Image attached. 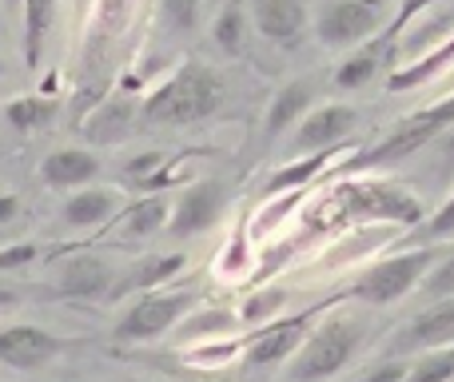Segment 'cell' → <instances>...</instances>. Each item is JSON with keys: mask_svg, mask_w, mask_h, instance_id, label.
Segmentation results:
<instances>
[{"mask_svg": "<svg viewBox=\"0 0 454 382\" xmlns=\"http://www.w3.org/2000/svg\"><path fill=\"white\" fill-rule=\"evenodd\" d=\"M60 116V96L52 92H28V96H12L4 104V124L20 136H36L48 132Z\"/></svg>", "mask_w": 454, "mask_h": 382, "instance_id": "25", "label": "cell"}, {"mask_svg": "<svg viewBox=\"0 0 454 382\" xmlns=\"http://www.w3.org/2000/svg\"><path fill=\"white\" fill-rule=\"evenodd\" d=\"M327 307H307V311L291 315V319H275V323H267V327L251 331V335L243 339V367L247 370H283L291 363V355L299 351V343L307 339L311 323L319 319Z\"/></svg>", "mask_w": 454, "mask_h": 382, "instance_id": "10", "label": "cell"}, {"mask_svg": "<svg viewBox=\"0 0 454 382\" xmlns=\"http://www.w3.org/2000/svg\"><path fill=\"white\" fill-rule=\"evenodd\" d=\"M144 0H92L84 28V56H80V96H92V108L108 96L112 72L120 64L128 36L140 20Z\"/></svg>", "mask_w": 454, "mask_h": 382, "instance_id": "4", "label": "cell"}, {"mask_svg": "<svg viewBox=\"0 0 454 382\" xmlns=\"http://www.w3.org/2000/svg\"><path fill=\"white\" fill-rule=\"evenodd\" d=\"M447 132H454V92L427 104V108L411 112V116H403L399 124H391V132L383 140H375L367 152L339 164L335 172L339 175H379L383 168H395L403 160L419 156L423 148H431V144H439Z\"/></svg>", "mask_w": 454, "mask_h": 382, "instance_id": "5", "label": "cell"}, {"mask_svg": "<svg viewBox=\"0 0 454 382\" xmlns=\"http://www.w3.org/2000/svg\"><path fill=\"white\" fill-rule=\"evenodd\" d=\"M331 227H419L427 219L423 199L407 183L383 175H347L323 199Z\"/></svg>", "mask_w": 454, "mask_h": 382, "instance_id": "2", "label": "cell"}, {"mask_svg": "<svg viewBox=\"0 0 454 382\" xmlns=\"http://www.w3.org/2000/svg\"><path fill=\"white\" fill-rule=\"evenodd\" d=\"M156 16L168 36H192L204 24V0H156Z\"/></svg>", "mask_w": 454, "mask_h": 382, "instance_id": "32", "label": "cell"}, {"mask_svg": "<svg viewBox=\"0 0 454 382\" xmlns=\"http://www.w3.org/2000/svg\"><path fill=\"white\" fill-rule=\"evenodd\" d=\"M64 351H68V343L48 327H36V323L0 327V363L12 370H40L52 359H60Z\"/></svg>", "mask_w": 454, "mask_h": 382, "instance_id": "15", "label": "cell"}, {"mask_svg": "<svg viewBox=\"0 0 454 382\" xmlns=\"http://www.w3.org/2000/svg\"><path fill=\"white\" fill-rule=\"evenodd\" d=\"M104 164L92 148H80V144H68V148H56L40 160L36 175L44 188L52 191H80V188H92L100 180Z\"/></svg>", "mask_w": 454, "mask_h": 382, "instance_id": "18", "label": "cell"}, {"mask_svg": "<svg viewBox=\"0 0 454 382\" xmlns=\"http://www.w3.org/2000/svg\"><path fill=\"white\" fill-rule=\"evenodd\" d=\"M200 307V291L192 287H160V291H148V295H136L128 299V307L120 311L116 327H112V339L116 343H156V339L172 335L184 319Z\"/></svg>", "mask_w": 454, "mask_h": 382, "instance_id": "8", "label": "cell"}, {"mask_svg": "<svg viewBox=\"0 0 454 382\" xmlns=\"http://www.w3.org/2000/svg\"><path fill=\"white\" fill-rule=\"evenodd\" d=\"M427 8H431V0H407L375 36L363 40L359 48H351V52L343 56V64H335L331 84H335L339 92H363V88H371L383 72H391L395 64H399L403 28H411V24L419 20V12H427Z\"/></svg>", "mask_w": 454, "mask_h": 382, "instance_id": "7", "label": "cell"}, {"mask_svg": "<svg viewBox=\"0 0 454 382\" xmlns=\"http://www.w3.org/2000/svg\"><path fill=\"white\" fill-rule=\"evenodd\" d=\"M447 347H454V295L419 307L391 339V355H399V359H415V355H427V351H447Z\"/></svg>", "mask_w": 454, "mask_h": 382, "instance_id": "12", "label": "cell"}, {"mask_svg": "<svg viewBox=\"0 0 454 382\" xmlns=\"http://www.w3.org/2000/svg\"><path fill=\"white\" fill-rule=\"evenodd\" d=\"M227 100V80L204 60H180L140 100V120L148 128H192L212 120Z\"/></svg>", "mask_w": 454, "mask_h": 382, "instance_id": "1", "label": "cell"}, {"mask_svg": "<svg viewBox=\"0 0 454 382\" xmlns=\"http://www.w3.org/2000/svg\"><path fill=\"white\" fill-rule=\"evenodd\" d=\"M188 259L168 251V255H140L132 259L128 267H120L116 275V287L108 291L104 303H120V299H136V295H148V291H160V287H172L176 279L184 275Z\"/></svg>", "mask_w": 454, "mask_h": 382, "instance_id": "17", "label": "cell"}, {"mask_svg": "<svg viewBox=\"0 0 454 382\" xmlns=\"http://www.w3.org/2000/svg\"><path fill=\"white\" fill-rule=\"evenodd\" d=\"M116 275L120 263H112L108 255H72L56 271V295L72 303H104L116 287Z\"/></svg>", "mask_w": 454, "mask_h": 382, "instance_id": "14", "label": "cell"}, {"mask_svg": "<svg viewBox=\"0 0 454 382\" xmlns=\"http://www.w3.org/2000/svg\"><path fill=\"white\" fill-rule=\"evenodd\" d=\"M407 370H411V359H399V355H391V359L375 363V367H371L359 382H403V378H407Z\"/></svg>", "mask_w": 454, "mask_h": 382, "instance_id": "39", "label": "cell"}, {"mask_svg": "<svg viewBox=\"0 0 454 382\" xmlns=\"http://www.w3.org/2000/svg\"><path fill=\"white\" fill-rule=\"evenodd\" d=\"M168 219H172V199L168 195H140L136 203H128L120 211V239H152V235L168 231Z\"/></svg>", "mask_w": 454, "mask_h": 382, "instance_id": "26", "label": "cell"}, {"mask_svg": "<svg viewBox=\"0 0 454 382\" xmlns=\"http://www.w3.org/2000/svg\"><path fill=\"white\" fill-rule=\"evenodd\" d=\"M227 211V188L220 180H196L188 183L172 203V219H168V235L172 239H196L207 235Z\"/></svg>", "mask_w": 454, "mask_h": 382, "instance_id": "13", "label": "cell"}, {"mask_svg": "<svg viewBox=\"0 0 454 382\" xmlns=\"http://www.w3.org/2000/svg\"><path fill=\"white\" fill-rule=\"evenodd\" d=\"M403 382H454V347H447V351L415 355Z\"/></svg>", "mask_w": 454, "mask_h": 382, "instance_id": "35", "label": "cell"}, {"mask_svg": "<svg viewBox=\"0 0 454 382\" xmlns=\"http://www.w3.org/2000/svg\"><path fill=\"white\" fill-rule=\"evenodd\" d=\"M64 0H20V56L28 68H40L44 48L60 24Z\"/></svg>", "mask_w": 454, "mask_h": 382, "instance_id": "22", "label": "cell"}, {"mask_svg": "<svg viewBox=\"0 0 454 382\" xmlns=\"http://www.w3.org/2000/svg\"><path fill=\"white\" fill-rule=\"evenodd\" d=\"M124 382H148V378H124Z\"/></svg>", "mask_w": 454, "mask_h": 382, "instance_id": "43", "label": "cell"}, {"mask_svg": "<svg viewBox=\"0 0 454 382\" xmlns=\"http://www.w3.org/2000/svg\"><path fill=\"white\" fill-rule=\"evenodd\" d=\"M315 108V80L311 76H299V80H287L279 92L271 96L263 112V144H279L283 136H291L299 128V120Z\"/></svg>", "mask_w": 454, "mask_h": 382, "instance_id": "19", "label": "cell"}, {"mask_svg": "<svg viewBox=\"0 0 454 382\" xmlns=\"http://www.w3.org/2000/svg\"><path fill=\"white\" fill-rule=\"evenodd\" d=\"M391 20V0H319L311 32L327 52H351Z\"/></svg>", "mask_w": 454, "mask_h": 382, "instance_id": "9", "label": "cell"}, {"mask_svg": "<svg viewBox=\"0 0 454 382\" xmlns=\"http://www.w3.org/2000/svg\"><path fill=\"white\" fill-rule=\"evenodd\" d=\"M419 303H439V299H450L454 295V255H439L434 267L427 271V279L419 283Z\"/></svg>", "mask_w": 454, "mask_h": 382, "instance_id": "36", "label": "cell"}, {"mask_svg": "<svg viewBox=\"0 0 454 382\" xmlns=\"http://www.w3.org/2000/svg\"><path fill=\"white\" fill-rule=\"evenodd\" d=\"M16 215H20V195H16V191H0V231H4Z\"/></svg>", "mask_w": 454, "mask_h": 382, "instance_id": "40", "label": "cell"}, {"mask_svg": "<svg viewBox=\"0 0 454 382\" xmlns=\"http://www.w3.org/2000/svg\"><path fill=\"white\" fill-rule=\"evenodd\" d=\"M251 28L275 48H295L311 32V8L307 0H251Z\"/></svg>", "mask_w": 454, "mask_h": 382, "instance_id": "16", "label": "cell"}, {"mask_svg": "<svg viewBox=\"0 0 454 382\" xmlns=\"http://www.w3.org/2000/svg\"><path fill=\"white\" fill-rule=\"evenodd\" d=\"M339 152H343V148H335V152H319V156L283 160V164L263 180V199H275V195H291V191H307L323 172H327L331 164H335Z\"/></svg>", "mask_w": 454, "mask_h": 382, "instance_id": "24", "label": "cell"}, {"mask_svg": "<svg viewBox=\"0 0 454 382\" xmlns=\"http://www.w3.org/2000/svg\"><path fill=\"white\" fill-rule=\"evenodd\" d=\"M367 343H371L367 315L343 311V307H327V311L311 323V331H307V339L299 343V351L291 355V363L283 367V378L287 382H331L359 359Z\"/></svg>", "mask_w": 454, "mask_h": 382, "instance_id": "3", "label": "cell"}, {"mask_svg": "<svg viewBox=\"0 0 454 382\" xmlns=\"http://www.w3.org/2000/svg\"><path fill=\"white\" fill-rule=\"evenodd\" d=\"M0 247H4V231H0Z\"/></svg>", "mask_w": 454, "mask_h": 382, "instance_id": "44", "label": "cell"}, {"mask_svg": "<svg viewBox=\"0 0 454 382\" xmlns=\"http://www.w3.org/2000/svg\"><path fill=\"white\" fill-rule=\"evenodd\" d=\"M136 124H140V100L128 92H108L92 112H84L80 132L92 144H120Z\"/></svg>", "mask_w": 454, "mask_h": 382, "instance_id": "20", "label": "cell"}, {"mask_svg": "<svg viewBox=\"0 0 454 382\" xmlns=\"http://www.w3.org/2000/svg\"><path fill=\"white\" fill-rule=\"evenodd\" d=\"M235 355H243V339H215V343H200L184 351V363L196 370H220L227 363H235Z\"/></svg>", "mask_w": 454, "mask_h": 382, "instance_id": "34", "label": "cell"}, {"mask_svg": "<svg viewBox=\"0 0 454 382\" xmlns=\"http://www.w3.org/2000/svg\"><path fill=\"white\" fill-rule=\"evenodd\" d=\"M450 68H454V32L447 40H439L431 52H423L419 60L399 64V68L391 72V80H387V88H391V92H411V88H423L427 80L442 76V72H450Z\"/></svg>", "mask_w": 454, "mask_h": 382, "instance_id": "27", "label": "cell"}, {"mask_svg": "<svg viewBox=\"0 0 454 382\" xmlns=\"http://www.w3.org/2000/svg\"><path fill=\"white\" fill-rule=\"evenodd\" d=\"M0 72H4V68H0Z\"/></svg>", "mask_w": 454, "mask_h": 382, "instance_id": "45", "label": "cell"}, {"mask_svg": "<svg viewBox=\"0 0 454 382\" xmlns=\"http://www.w3.org/2000/svg\"><path fill=\"white\" fill-rule=\"evenodd\" d=\"M251 263H255V255H251V231H247V219H239V227L227 235L220 259H215V271L223 279H243V275H251Z\"/></svg>", "mask_w": 454, "mask_h": 382, "instance_id": "33", "label": "cell"}, {"mask_svg": "<svg viewBox=\"0 0 454 382\" xmlns=\"http://www.w3.org/2000/svg\"><path fill=\"white\" fill-rule=\"evenodd\" d=\"M287 303H291V291L279 287V283H267V287H251L235 315H239V327L259 331V327H267V323L283 319Z\"/></svg>", "mask_w": 454, "mask_h": 382, "instance_id": "29", "label": "cell"}, {"mask_svg": "<svg viewBox=\"0 0 454 382\" xmlns=\"http://www.w3.org/2000/svg\"><path fill=\"white\" fill-rule=\"evenodd\" d=\"M212 44L220 48L223 56H243L247 52V36H251V12H247V0H223L220 12L212 16Z\"/></svg>", "mask_w": 454, "mask_h": 382, "instance_id": "28", "label": "cell"}, {"mask_svg": "<svg viewBox=\"0 0 454 382\" xmlns=\"http://www.w3.org/2000/svg\"><path fill=\"white\" fill-rule=\"evenodd\" d=\"M439 259V247H403L391 255L375 259L371 267H363L355 275V283L339 299H351L363 307H395L403 299H411L419 291V283L427 279V271Z\"/></svg>", "mask_w": 454, "mask_h": 382, "instance_id": "6", "label": "cell"}, {"mask_svg": "<svg viewBox=\"0 0 454 382\" xmlns=\"http://www.w3.org/2000/svg\"><path fill=\"white\" fill-rule=\"evenodd\" d=\"M20 303V295H16L12 287H4V283H0V307H16Z\"/></svg>", "mask_w": 454, "mask_h": 382, "instance_id": "41", "label": "cell"}, {"mask_svg": "<svg viewBox=\"0 0 454 382\" xmlns=\"http://www.w3.org/2000/svg\"><path fill=\"white\" fill-rule=\"evenodd\" d=\"M124 211V195L116 188H104V183H92V188H80L64 199L60 219L72 231H96V227L112 223V219Z\"/></svg>", "mask_w": 454, "mask_h": 382, "instance_id": "21", "label": "cell"}, {"mask_svg": "<svg viewBox=\"0 0 454 382\" xmlns=\"http://www.w3.org/2000/svg\"><path fill=\"white\" fill-rule=\"evenodd\" d=\"M299 203H303V191H291V195H275V199H263V207H259L255 215L247 219L251 239H271V235L279 231V227L299 211Z\"/></svg>", "mask_w": 454, "mask_h": 382, "instance_id": "31", "label": "cell"}, {"mask_svg": "<svg viewBox=\"0 0 454 382\" xmlns=\"http://www.w3.org/2000/svg\"><path fill=\"white\" fill-rule=\"evenodd\" d=\"M40 259V247L36 243H4V247H0V275L4 271H24V267H32Z\"/></svg>", "mask_w": 454, "mask_h": 382, "instance_id": "38", "label": "cell"}, {"mask_svg": "<svg viewBox=\"0 0 454 382\" xmlns=\"http://www.w3.org/2000/svg\"><path fill=\"white\" fill-rule=\"evenodd\" d=\"M239 315L231 307H196L180 327L172 331V339L188 351V347H200V343H215V339H235L239 335Z\"/></svg>", "mask_w": 454, "mask_h": 382, "instance_id": "23", "label": "cell"}, {"mask_svg": "<svg viewBox=\"0 0 454 382\" xmlns=\"http://www.w3.org/2000/svg\"><path fill=\"white\" fill-rule=\"evenodd\" d=\"M4 4V16H20V0H0Z\"/></svg>", "mask_w": 454, "mask_h": 382, "instance_id": "42", "label": "cell"}, {"mask_svg": "<svg viewBox=\"0 0 454 382\" xmlns=\"http://www.w3.org/2000/svg\"><path fill=\"white\" fill-rule=\"evenodd\" d=\"M359 128V108L347 100H331V104H315L299 128L287 136V156H319V152H335L343 148V140H351V132Z\"/></svg>", "mask_w": 454, "mask_h": 382, "instance_id": "11", "label": "cell"}, {"mask_svg": "<svg viewBox=\"0 0 454 382\" xmlns=\"http://www.w3.org/2000/svg\"><path fill=\"white\" fill-rule=\"evenodd\" d=\"M168 168V156L164 152H140V156H132V160H124V180L128 183H140V188H156L160 183V172Z\"/></svg>", "mask_w": 454, "mask_h": 382, "instance_id": "37", "label": "cell"}, {"mask_svg": "<svg viewBox=\"0 0 454 382\" xmlns=\"http://www.w3.org/2000/svg\"><path fill=\"white\" fill-rule=\"evenodd\" d=\"M442 243H454V191L407 235V247H442Z\"/></svg>", "mask_w": 454, "mask_h": 382, "instance_id": "30", "label": "cell"}]
</instances>
